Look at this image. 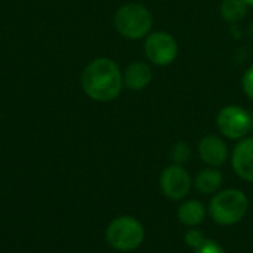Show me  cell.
Instances as JSON below:
<instances>
[{
    "instance_id": "d6986e66",
    "label": "cell",
    "mask_w": 253,
    "mask_h": 253,
    "mask_svg": "<svg viewBox=\"0 0 253 253\" xmlns=\"http://www.w3.org/2000/svg\"><path fill=\"white\" fill-rule=\"evenodd\" d=\"M245 1H246V3H248L249 6H253V0H245Z\"/></svg>"
},
{
    "instance_id": "52a82bcc",
    "label": "cell",
    "mask_w": 253,
    "mask_h": 253,
    "mask_svg": "<svg viewBox=\"0 0 253 253\" xmlns=\"http://www.w3.org/2000/svg\"><path fill=\"white\" fill-rule=\"evenodd\" d=\"M160 188L163 194L175 202L184 200L193 185L191 176L182 165L172 163L170 166L165 168L160 173Z\"/></svg>"
},
{
    "instance_id": "8992f818",
    "label": "cell",
    "mask_w": 253,
    "mask_h": 253,
    "mask_svg": "<svg viewBox=\"0 0 253 253\" xmlns=\"http://www.w3.org/2000/svg\"><path fill=\"white\" fill-rule=\"evenodd\" d=\"M145 56L150 62L165 67L172 64L178 56V43L175 37L166 31L150 33L144 44Z\"/></svg>"
},
{
    "instance_id": "7c38bea8",
    "label": "cell",
    "mask_w": 253,
    "mask_h": 253,
    "mask_svg": "<svg viewBox=\"0 0 253 253\" xmlns=\"http://www.w3.org/2000/svg\"><path fill=\"white\" fill-rule=\"evenodd\" d=\"M222 182H224V176L216 168H206L197 173L194 179V187L200 194L212 196L219 191Z\"/></svg>"
},
{
    "instance_id": "5b68a950",
    "label": "cell",
    "mask_w": 253,
    "mask_h": 253,
    "mask_svg": "<svg viewBox=\"0 0 253 253\" xmlns=\"http://www.w3.org/2000/svg\"><path fill=\"white\" fill-rule=\"evenodd\" d=\"M252 114H249L245 108L239 105H227L224 107L216 117V126L219 132L233 141H240L246 138L251 132Z\"/></svg>"
},
{
    "instance_id": "ba28073f",
    "label": "cell",
    "mask_w": 253,
    "mask_h": 253,
    "mask_svg": "<svg viewBox=\"0 0 253 253\" xmlns=\"http://www.w3.org/2000/svg\"><path fill=\"white\" fill-rule=\"evenodd\" d=\"M199 156L209 168H219L228 160V147L225 141L216 135H208L199 142Z\"/></svg>"
},
{
    "instance_id": "3957f363",
    "label": "cell",
    "mask_w": 253,
    "mask_h": 253,
    "mask_svg": "<svg viewBox=\"0 0 253 253\" xmlns=\"http://www.w3.org/2000/svg\"><path fill=\"white\" fill-rule=\"evenodd\" d=\"M114 27L122 37L139 40L150 34L153 27V15L144 4L127 3L117 9L114 15Z\"/></svg>"
},
{
    "instance_id": "4fadbf2b",
    "label": "cell",
    "mask_w": 253,
    "mask_h": 253,
    "mask_svg": "<svg viewBox=\"0 0 253 253\" xmlns=\"http://www.w3.org/2000/svg\"><path fill=\"white\" fill-rule=\"evenodd\" d=\"M248 7L249 4L245 0H222L219 10H221V16L227 22L234 24L246 16Z\"/></svg>"
},
{
    "instance_id": "5bb4252c",
    "label": "cell",
    "mask_w": 253,
    "mask_h": 253,
    "mask_svg": "<svg viewBox=\"0 0 253 253\" xmlns=\"http://www.w3.org/2000/svg\"><path fill=\"white\" fill-rule=\"evenodd\" d=\"M169 154H170V159H172V162L175 165H182L184 166L191 157V148H190V145L187 142L179 141V142L172 145Z\"/></svg>"
},
{
    "instance_id": "8fae6325",
    "label": "cell",
    "mask_w": 253,
    "mask_h": 253,
    "mask_svg": "<svg viewBox=\"0 0 253 253\" xmlns=\"http://www.w3.org/2000/svg\"><path fill=\"white\" fill-rule=\"evenodd\" d=\"M206 213H208V209L202 202L187 200L178 208L176 216L181 224H184L188 228H193V227H199L205 221Z\"/></svg>"
},
{
    "instance_id": "e0dca14e",
    "label": "cell",
    "mask_w": 253,
    "mask_h": 253,
    "mask_svg": "<svg viewBox=\"0 0 253 253\" xmlns=\"http://www.w3.org/2000/svg\"><path fill=\"white\" fill-rule=\"evenodd\" d=\"M194 253H225V251H224V248L218 242L206 239V242L199 249H196Z\"/></svg>"
},
{
    "instance_id": "6da1fadb",
    "label": "cell",
    "mask_w": 253,
    "mask_h": 253,
    "mask_svg": "<svg viewBox=\"0 0 253 253\" xmlns=\"http://www.w3.org/2000/svg\"><path fill=\"white\" fill-rule=\"evenodd\" d=\"M83 92L96 102H110L119 98L123 89V73L110 58L90 61L80 77Z\"/></svg>"
},
{
    "instance_id": "ac0fdd59",
    "label": "cell",
    "mask_w": 253,
    "mask_h": 253,
    "mask_svg": "<svg viewBox=\"0 0 253 253\" xmlns=\"http://www.w3.org/2000/svg\"><path fill=\"white\" fill-rule=\"evenodd\" d=\"M251 133L253 135V114H252V122H251Z\"/></svg>"
},
{
    "instance_id": "277c9868",
    "label": "cell",
    "mask_w": 253,
    "mask_h": 253,
    "mask_svg": "<svg viewBox=\"0 0 253 253\" xmlns=\"http://www.w3.org/2000/svg\"><path fill=\"white\" fill-rule=\"evenodd\" d=\"M105 239L113 249L119 252H130L144 243L145 228L133 216H119L107 227Z\"/></svg>"
},
{
    "instance_id": "7a4b0ae2",
    "label": "cell",
    "mask_w": 253,
    "mask_h": 253,
    "mask_svg": "<svg viewBox=\"0 0 253 253\" xmlns=\"http://www.w3.org/2000/svg\"><path fill=\"white\" fill-rule=\"evenodd\" d=\"M249 211L248 196L237 188H228L213 194L209 203V215L212 221L221 227L239 224Z\"/></svg>"
},
{
    "instance_id": "9c48e42d",
    "label": "cell",
    "mask_w": 253,
    "mask_h": 253,
    "mask_svg": "<svg viewBox=\"0 0 253 253\" xmlns=\"http://www.w3.org/2000/svg\"><path fill=\"white\" fill-rule=\"evenodd\" d=\"M231 165L239 178L253 182V136L237 142L231 154Z\"/></svg>"
},
{
    "instance_id": "2e32d148",
    "label": "cell",
    "mask_w": 253,
    "mask_h": 253,
    "mask_svg": "<svg viewBox=\"0 0 253 253\" xmlns=\"http://www.w3.org/2000/svg\"><path fill=\"white\" fill-rule=\"evenodd\" d=\"M242 86H243V90L248 95V98L253 101V65H251L245 71L243 79H242Z\"/></svg>"
},
{
    "instance_id": "9a60e30c",
    "label": "cell",
    "mask_w": 253,
    "mask_h": 253,
    "mask_svg": "<svg viewBox=\"0 0 253 253\" xmlns=\"http://www.w3.org/2000/svg\"><path fill=\"white\" fill-rule=\"evenodd\" d=\"M184 242L188 248L196 251L206 242V236L203 234L202 230H199L197 227H193V228L187 230V233L184 234Z\"/></svg>"
},
{
    "instance_id": "30bf717a",
    "label": "cell",
    "mask_w": 253,
    "mask_h": 253,
    "mask_svg": "<svg viewBox=\"0 0 253 253\" xmlns=\"http://www.w3.org/2000/svg\"><path fill=\"white\" fill-rule=\"evenodd\" d=\"M153 80V70L144 61L132 62L123 71V84L130 90H142Z\"/></svg>"
}]
</instances>
